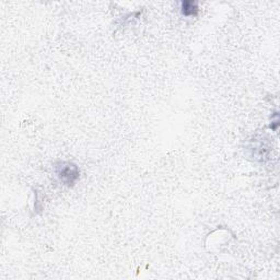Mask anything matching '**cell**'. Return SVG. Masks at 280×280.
<instances>
[{
  "mask_svg": "<svg viewBox=\"0 0 280 280\" xmlns=\"http://www.w3.org/2000/svg\"><path fill=\"white\" fill-rule=\"evenodd\" d=\"M56 173L64 184L72 185L79 178V170L70 162H62L56 165Z\"/></svg>",
  "mask_w": 280,
  "mask_h": 280,
  "instance_id": "obj_1",
  "label": "cell"
},
{
  "mask_svg": "<svg viewBox=\"0 0 280 280\" xmlns=\"http://www.w3.org/2000/svg\"><path fill=\"white\" fill-rule=\"evenodd\" d=\"M197 11H198V7H197L196 2L193 1H185L182 3V12L185 16H195Z\"/></svg>",
  "mask_w": 280,
  "mask_h": 280,
  "instance_id": "obj_2",
  "label": "cell"
}]
</instances>
